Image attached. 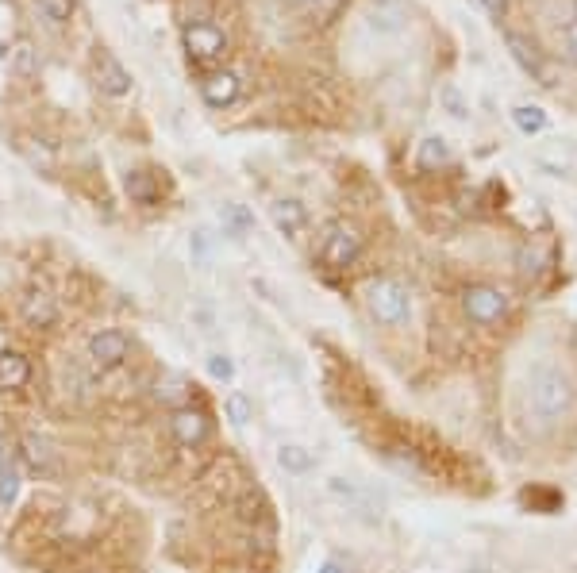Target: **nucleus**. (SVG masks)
<instances>
[{
	"label": "nucleus",
	"instance_id": "nucleus-1",
	"mask_svg": "<svg viewBox=\"0 0 577 573\" xmlns=\"http://www.w3.org/2000/svg\"><path fill=\"white\" fill-rule=\"evenodd\" d=\"M574 400H577V389L562 366L539 362V366L527 374V412L535 416V424H558L562 416H570Z\"/></svg>",
	"mask_w": 577,
	"mask_h": 573
},
{
	"label": "nucleus",
	"instance_id": "nucleus-2",
	"mask_svg": "<svg viewBox=\"0 0 577 573\" xmlns=\"http://www.w3.org/2000/svg\"><path fill=\"white\" fill-rule=\"evenodd\" d=\"M462 312H466L470 324L497 327L501 320H508V312H512V297L504 293L501 285H485V281H477V285H470V289L462 293Z\"/></svg>",
	"mask_w": 577,
	"mask_h": 573
},
{
	"label": "nucleus",
	"instance_id": "nucleus-3",
	"mask_svg": "<svg viewBox=\"0 0 577 573\" xmlns=\"http://www.w3.org/2000/svg\"><path fill=\"white\" fill-rule=\"evenodd\" d=\"M366 300H370L374 320L385 327H397L412 316V297H408L404 281H397V277H377L374 285H370V297Z\"/></svg>",
	"mask_w": 577,
	"mask_h": 573
},
{
	"label": "nucleus",
	"instance_id": "nucleus-4",
	"mask_svg": "<svg viewBox=\"0 0 577 573\" xmlns=\"http://www.w3.org/2000/svg\"><path fill=\"white\" fill-rule=\"evenodd\" d=\"M362 254V231L347 220H335L320 239V262L327 270H347L354 266V258Z\"/></svg>",
	"mask_w": 577,
	"mask_h": 573
},
{
	"label": "nucleus",
	"instance_id": "nucleus-5",
	"mask_svg": "<svg viewBox=\"0 0 577 573\" xmlns=\"http://www.w3.org/2000/svg\"><path fill=\"white\" fill-rule=\"evenodd\" d=\"M181 39H185V50H189V58H193L197 66H212V62H224L227 47H231V43H227V31H220V27L208 24V20L185 24Z\"/></svg>",
	"mask_w": 577,
	"mask_h": 573
},
{
	"label": "nucleus",
	"instance_id": "nucleus-6",
	"mask_svg": "<svg viewBox=\"0 0 577 573\" xmlns=\"http://www.w3.org/2000/svg\"><path fill=\"white\" fill-rule=\"evenodd\" d=\"M127 354H131V339H127L120 327H104L89 339V362L101 366V370H116L124 366Z\"/></svg>",
	"mask_w": 577,
	"mask_h": 573
},
{
	"label": "nucleus",
	"instance_id": "nucleus-7",
	"mask_svg": "<svg viewBox=\"0 0 577 573\" xmlns=\"http://www.w3.org/2000/svg\"><path fill=\"white\" fill-rule=\"evenodd\" d=\"M93 77H97V89H101L104 97H124V93H131V74H127V66L112 50H101V54L93 58Z\"/></svg>",
	"mask_w": 577,
	"mask_h": 573
},
{
	"label": "nucleus",
	"instance_id": "nucleus-8",
	"mask_svg": "<svg viewBox=\"0 0 577 573\" xmlns=\"http://www.w3.org/2000/svg\"><path fill=\"white\" fill-rule=\"evenodd\" d=\"M170 431H174V439L181 443V447H201L204 439H208V431H212V424H208V416H204L201 408H177L174 416H170Z\"/></svg>",
	"mask_w": 577,
	"mask_h": 573
},
{
	"label": "nucleus",
	"instance_id": "nucleus-9",
	"mask_svg": "<svg viewBox=\"0 0 577 573\" xmlns=\"http://www.w3.org/2000/svg\"><path fill=\"white\" fill-rule=\"evenodd\" d=\"M20 316H24L27 327L43 331V327H54L58 324V300L47 293V289H27V297L20 300Z\"/></svg>",
	"mask_w": 577,
	"mask_h": 573
},
{
	"label": "nucleus",
	"instance_id": "nucleus-10",
	"mask_svg": "<svg viewBox=\"0 0 577 573\" xmlns=\"http://www.w3.org/2000/svg\"><path fill=\"white\" fill-rule=\"evenodd\" d=\"M201 97L208 100L212 108L235 104V97H239V77L231 74V70H212V74L201 81Z\"/></svg>",
	"mask_w": 577,
	"mask_h": 573
},
{
	"label": "nucleus",
	"instance_id": "nucleus-11",
	"mask_svg": "<svg viewBox=\"0 0 577 573\" xmlns=\"http://www.w3.org/2000/svg\"><path fill=\"white\" fill-rule=\"evenodd\" d=\"M270 216H274L277 231L289 235V239H301L304 227H308V212H304L301 200H277L274 208H270Z\"/></svg>",
	"mask_w": 577,
	"mask_h": 573
},
{
	"label": "nucleus",
	"instance_id": "nucleus-12",
	"mask_svg": "<svg viewBox=\"0 0 577 573\" xmlns=\"http://www.w3.org/2000/svg\"><path fill=\"white\" fill-rule=\"evenodd\" d=\"M154 397L158 404H166V408H189L193 404V381L185 374H166L158 385H154Z\"/></svg>",
	"mask_w": 577,
	"mask_h": 573
},
{
	"label": "nucleus",
	"instance_id": "nucleus-13",
	"mask_svg": "<svg viewBox=\"0 0 577 573\" xmlns=\"http://www.w3.org/2000/svg\"><path fill=\"white\" fill-rule=\"evenodd\" d=\"M20 454H24V462H27V470H31V474H51V470H54L51 443H47L43 435H35V431H27L24 439H20Z\"/></svg>",
	"mask_w": 577,
	"mask_h": 573
},
{
	"label": "nucleus",
	"instance_id": "nucleus-14",
	"mask_svg": "<svg viewBox=\"0 0 577 573\" xmlns=\"http://www.w3.org/2000/svg\"><path fill=\"white\" fill-rule=\"evenodd\" d=\"M504 43L512 50V58L524 66V74H531L535 81H547V70H543V54L535 50V43H527L524 35H516V31H508L504 35Z\"/></svg>",
	"mask_w": 577,
	"mask_h": 573
},
{
	"label": "nucleus",
	"instance_id": "nucleus-15",
	"mask_svg": "<svg viewBox=\"0 0 577 573\" xmlns=\"http://www.w3.org/2000/svg\"><path fill=\"white\" fill-rule=\"evenodd\" d=\"M31 381V362L16 350H0V389H24Z\"/></svg>",
	"mask_w": 577,
	"mask_h": 573
},
{
	"label": "nucleus",
	"instance_id": "nucleus-16",
	"mask_svg": "<svg viewBox=\"0 0 577 573\" xmlns=\"http://www.w3.org/2000/svg\"><path fill=\"white\" fill-rule=\"evenodd\" d=\"M127 193L131 200H139V204H154V200L162 197V185H158V174L154 170H131L124 177Z\"/></svg>",
	"mask_w": 577,
	"mask_h": 573
},
{
	"label": "nucleus",
	"instance_id": "nucleus-17",
	"mask_svg": "<svg viewBox=\"0 0 577 573\" xmlns=\"http://www.w3.org/2000/svg\"><path fill=\"white\" fill-rule=\"evenodd\" d=\"M404 20H408V12L401 8V0H374L370 27H377V31H404Z\"/></svg>",
	"mask_w": 577,
	"mask_h": 573
},
{
	"label": "nucleus",
	"instance_id": "nucleus-18",
	"mask_svg": "<svg viewBox=\"0 0 577 573\" xmlns=\"http://www.w3.org/2000/svg\"><path fill=\"white\" fill-rule=\"evenodd\" d=\"M8 66H12V74L20 77V81L39 77V50L31 47L27 39H20V43L12 47V54H8Z\"/></svg>",
	"mask_w": 577,
	"mask_h": 573
},
{
	"label": "nucleus",
	"instance_id": "nucleus-19",
	"mask_svg": "<svg viewBox=\"0 0 577 573\" xmlns=\"http://www.w3.org/2000/svg\"><path fill=\"white\" fill-rule=\"evenodd\" d=\"M451 162V147H447V139H439V135H431L420 143V166L424 170H439V166H447Z\"/></svg>",
	"mask_w": 577,
	"mask_h": 573
},
{
	"label": "nucleus",
	"instance_id": "nucleus-20",
	"mask_svg": "<svg viewBox=\"0 0 577 573\" xmlns=\"http://www.w3.org/2000/svg\"><path fill=\"white\" fill-rule=\"evenodd\" d=\"M512 120L524 135H539L547 127V112L539 104H520V108H512Z\"/></svg>",
	"mask_w": 577,
	"mask_h": 573
},
{
	"label": "nucleus",
	"instance_id": "nucleus-21",
	"mask_svg": "<svg viewBox=\"0 0 577 573\" xmlns=\"http://www.w3.org/2000/svg\"><path fill=\"white\" fill-rule=\"evenodd\" d=\"M20 497V474H16V466L0 454V508H12Z\"/></svg>",
	"mask_w": 577,
	"mask_h": 573
},
{
	"label": "nucleus",
	"instance_id": "nucleus-22",
	"mask_svg": "<svg viewBox=\"0 0 577 573\" xmlns=\"http://www.w3.org/2000/svg\"><path fill=\"white\" fill-rule=\"evenodd\" d=\"M277 462H281V470H289V474H308L312 470V454L304 447H281L277 450Z\"/></svg>",
	"mask_w": 577,
	"mask_h": 573
},
{
	"label": "nucleus",
	"instance_id": "nucleus-23",
	"mask_svg": "<svg viewBox=\"0 0 577 573\" xmlns=\"http://www.w3.org/2000/svg\"><path fill=\"white\" fill-rule=\"evenodd\" d=\"M220 220H224V227L235 235V239H243L247 231H251V212L243 208V204H224V212H220Z\"/></svg>",
	"mask_w": 577,
	"mask_h": 573
},
{
	"label": "nucleus",
	"instance_id": "nucleus-24",
	"mask_svg": "<svg viewBox=\"0 0 577 573\" xmlns=\"http://www.w3.org/2000/svg\"><path fill=\"white\" fill-rule=\"evenodd\" d=\"M39 8H43V16L51 20V24H70L74 20V0H35Z\"/></svg>",
	"mask_w": 577,
	"mask_h": 573
},
{
	"label": "nucleus",
	"instance_id": "nucleus-25",
	"mask_svg": "<svg viewBox=\"0 0 577 573\" xmlns=\"http://www.w3.org/2000/svg\"><path fill=\"white\" fill-rule=\"evenodd\" d=\"M224 408H227V420H231V424H247V420L254 416L251 397H243V393H231Z\"/></svg>",
	"mask_w": 577,
	"mask_h": 573
},
{
	"label": "nucleus",
	"instance_id": "nucleus-26",
	"mask_svg": "<svg viewBox=\"0 0 577 573\" xmlns=\"http://www.w3.org/2000/svg\"><path fill=\"white\" fill-rule=\"evenodd\" d=\"M208 374L216 377V381H231V377H235V366H231V358H224V354H208Z\"/></svg>",
	"mask_w": 577,
	"mask_h": 573
},
{
	"label": "nucleus",
	"instance_id": "nucleus-27",
	"mask_svg": "<svg viewBox=\"0 0 577 573\" xmlns=\"http://www.w3.org/2000/svg\"><path fill=\"white\" fill-rule=\"evenodd\" d=\"M189 247H193V262L204 266V262H208V235H204V231H193V243H189Z\"/></svg>",
	"mask_w": 577,
	"mask_h": 573
},
{
	"label": "nucleus",
	"instance_id": "nucleus-28",
	"mask_svg": "<svg viewBox=\"0 0 577 573\" xmlns=\"http://www.w3.org/2000/svg\"><path fill=\"white\" fill-rule=\"evenodd\" d=\"M474 4L485 12V16H493V20H501L504 8H508V0H474Z\"/></svg>",
	"mask_w": 577,
	"mask_h": 573
},
{
	"label": "nucleus",
	"instance_id": "nucleus-29",
	"mask_svg": "<svg viewBox=\"0 0 577 573\" xmlns=\"http://www.w3.org/2000/svg\"><path fill=\"white\" fill-rule=\"evenodd\" d=\"M562 39H566V54L577 62V24L566 27V31H562Z\"/></svg>",
	"mask_w": 577,
	"mask_h": 573
},
{
	"label": "nucleus",
	"instance_id": "nucleus-30",
	"mask_svg": "<svg viewBox=\"0 0 577 573\" xmlns=\"http://www.w3.org/2000/svg\"><path fill=\"white\" fill-rule=\"evenodd\" d=\"M320 573H343V570H339L335 562H327V566H324V570H320Z\"/></svg>",
	"mask_w": 577,
	"mask_h": 573
}]
</instances>
